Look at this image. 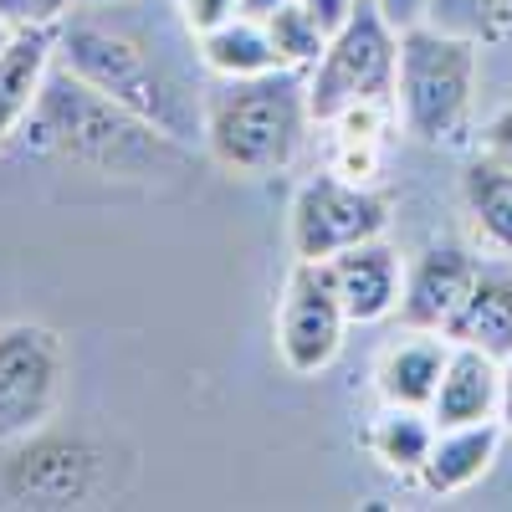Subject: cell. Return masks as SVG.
<instances>
[{
	"label": "cell",
	"mask_w": 512,
	"mask_h": 512,
	"mask_svg": "<svg viewBox=\"0 0 512 512\" xmlns=\"http://www.w3.org/2000/svg\"><path fill=\"white\" fill-rule=\"evenodd\" d=\"M21 139L31 154H57L72 164H93L108 175H149L164 159L180 154V139L159 134L154 123L128 113L123 103L103 98L67 67H52L41 103L31 108Z\"/></svg>",
	"instance_id": "6da1fadb"
},
{
	"label": "cell",
	"mask_w": 512,
	"mask_h": 512,
	"mask_svg": "<svg viewBox=\"0 0 512 512\" xmlns=\"http://www.w3.org/2000/svg\"><path fill=\"white\" fill-rule=\"evenodd\" d=\"M313 128L308 72H262L221 77L200 108V139L231 175H277L297 159Z\"/></svg>",
	"instance_id": "7a4b0ae2"
},
{
	"label": "cell",
	"mask_w": 512,
	"mask_h": 512,
	"mask_svg": "<svg viewBox=\"0 0 512 512\" xmlns=\"http://www.w3.org/2000/svg\"><path fill=\"white\" fill-rule=\"evenodd\" d=\"M57 67L82 77L103 98L123 103L128 113H139L144 123H154L169 139L190 144L200 134L190 93H180V82L149 57V47L134 31H123L118 21H103L93 6L72 11L57 26Z\"/></svg>",
	"instance_id": "3957f363"
},
{
	"label": "cell",
	"mask_w": 512,
	"mask_h": 512,
	"mask_svg": "<svg viewBox=\"0 0 512 512\" xmlns=\"http://www.w3.org/2000/svg\"><path fill=\"white\" fill-rule=\"evenodd\" d=\"M477 41L446 36L436 26L400 31V72H395V113L405 134L420 144H456L472 123L477 93Z\"/></svg>",
	"instance_id": "277c9868"
},
{
	"label": "cell",
	"mask_w": 512,
	"mask_h": 512,
	"mask_svg": "<svg viewBox=\"0 0 512 512\" xmlns=\"http://www.w3.org/2000/svg\"><path fill=\"white\" fill-rule=\"evenodd\" d=\"M395 72H400V31L384 21L374 0H359L344 31H333L323 57L308 67L313 123H333L349 103L364 98H395Z\"/></svg>",
	"instance_id": "5b68a950"
},
{
	"label": "cell",
	"mask_w": 512,
	"mask_h": 512,
	"mask_svg": "<svg viewBox=\"0 0 512 512\" xmlns=\"http://www.w3.org/2000/svg\"><path fill=\"white\" fill-rule=\"evenodd\" d=\"M6 492L21 507H93L113 492V456L88 436H57L41 425L36 436L16 441Z\"/></svg>",
	"instance_id": "8992f818"
},
{
	"label": "cell",
	"mask_w": 512,
	"mask_h": 512,
	"mask_svg": "<svg viewBox=\"0 0 512 512\" xmlns=\"http://www.w3.org/2000/svg\"><path fill=\"white\" fill-rule=\"evenodd\" d=\"M390 226V200L374 185L344 180L338 169L303 180L287 210V246L292 262H328L359 241H374Z\"/></svg>",
	"instance_id": "52a82bcc"
},
{
	"label": "cell",
	"mask_w": 512,
	"mask_h": 512,
	"mask_svg": "<svg viewBox=\"0 0 512 512\" xmlns=\"http://www.w3.org/2000/svg\"><path fill=\"white\" fill-rule=\"evenodd\" d=\"M67 379L62 338L41 323L0 328V446L36 436L52 420Z\"/></svg>",
	"instance_id": "ba28073f"
},
{
	"label": "cell",
	"mask_w": 512,
	"mask_h": 512,
	"mask_svg": "<svg viewBox=\"0 0 512 512\" xmlns=\"http://www.w3.org/2000/svg\"><path fill=\"white\" fill-rule=\"evenodd\" d=\"M349 328L354 323H349L344 303L333 297L323 267L318 262H292V272L282 282V297H277V318H272L282 369L297 374V379L323 374L338 359V349H344Z\"/></svg>",
	"instance_id": "9c48e42d"
},
{
	"label": "cell",
	"mask_w": 512,
	"mask_h": 512,
	"mask_svg": "<svg viewBox=\"0 0 512 512\" xmlns=\"http://www.w3.org/2000/svg\"><path fill=\"white\" fill-rule=\"evenodd\" d=\"M333 297L344 303L349 323L354 328H369V323H384L400 313V292H405V262L400 251L374 236V241H359L349 251L328 256V262H318Z\"/></svg>",
	"instance_id": "30bf717a"
},
{
	"label": "cell",
	"mask_w": 512,
	"mask_h": 512,
	"mask_svg": "<svg viewBox=\"0 0 512 512\" xmlns=\"http://www.w3.org/2000/svg\"><path fill=\"white\" fill-rule=\"evenodd\" d=\"M482 277V256L477 246H425L415 262L405 267V292H400V328H436L446 333V323L456 318V308L466 303L472 282Z\"/></svg>",
	"instance_id": "8fae6325"
},
{
	"label": "cell",
	"mask_w": 512,
	"mask_h": 512,
	"mask_svg": "<svg viewBox=\"0 0 512 512\" xmlns=\"http://www.w3.org/2000/svg\"><path fill=\"white\" fill-rule=\"evenodd\" d=\"M451 354V338L436 328H400L374 359V395L379 405H410L431 410L436 384Z\"/></svg>",
	"instance_id": "7c38bea8"
},
{
	"label": "cell",
	"mask_w": 512,
	"mask_h": 512,
	"mask_svg": "<svg viewBox=\"0 0 512 512\" xmlns=\"http://www.w3.org/2000/svg\"><path fill=\"white\" fill-rule=\"evenodd\" d=\"M52 67H57V26H16L11 47L0 52V149L26 128Z\"/></svg>",
	"instance_id": "4fadbf2b"
},
{
	"label": "cell",
	"mask_w": 512,
	"mask_h": 512,
	"mask_svg": "<svg viewBox=\"0 0 512 512\" xmlns=\"http://www.w3.org/2000/svg\"><path fill=\"white\" fill-rule=\"evenodd\" d=\"M497 410H502V359H492L472 344H451L441 384H436V400H431L436 431H446V425L497 420Z\"/></svg>",
	"instance_id": "5bb4252c"
},
{
	"label": "cell",
	"mask_w": 512,
	"mask_h": 512,
	"mask_svg": "<svg viewBox=\"0 0 512 512\" xmlns=\"http://www.w3.org/2000/svg\"><path fill=\"white\" fill-rule=\"evenodd\" d=\"M502 420H482V425H446V431H436L431 441V456H425L420 466V487L431 497H456L466 487H477L492 461H497V446H502Z\"/></svg>",
	"instance_id": "9a60e30c"
},
{
	"label": "cell",
	"mask_w": 512,
	"mask_h": 512,
	"mask_svg": "<svg viewBox=\"0 0 512 512\" xmlns=\"http://www.w3.org/2000/svg\"><path fill=\"white\" fill-rule=\"evenodd\" d=\"M461 210L472 246L497 262H512V169L477 154L461 175Z\"/></svg>",
	"instance_id": "2e32d148"
},
{
	"label": "cell",
	"mask_w": 512,
	"mask_h": 512,
	"mask_svg": "<svg viewBox=\"0 0 512 512\" xmlns=\"http://www.w3.org/2000/svg\"><path fill=\"white\" fill-rule=\"evenodd\" d=\"M451 344H472L492 359L512 354V277L502 272H482L466 292V303L456 308V318L446 323Z\"/></svg>",
	"instance_id": "e0dca14e"
},
{
	"label": "cell",
	"mask_w": 512,
	"mask_h": 512,
	"mask_svg": "<svg viewBox=\"0 0 512 512\" xmlns=\"http://www.w3.org/2000/svg\"><path fill=\"white\" fill-rule=\"evenodd\" d=\"M431 441H436L431 410H410V405H379V415L369 420V431H364L369 456L400 482L420 477L425 456H431Z\"/></svg>",
	"instance_id": "ac0fdd59"
},
{
	"label": "cell",
	"mask_w": 512,
	"mask_h": 512,
	"mask_svg": "<svg viewBox=\"0 0 512 512\" xmlns=\"http://www.w3.org/2000/svg\"><path fill=\"white\" fill-rule=\"evenodd\" d=\"M200 62L210 77H262V72H282V57L267 36V21L251 16H231L226 26L200 36Z\"/></svg>",
	"instance_id": "d6986e66"
},
{
	"label": "cell",
	"mask_w": 512,
	"mask_h": 512,
	"mask_svg": "<svg viewBox=\"0 0 512 512\" xmlns=\"http://www.w3.org/2000/svg\"><path fill=\"white\" fill-rule=\"evenodd\" d=\"M425 26L492 47L512 26V0H425Z\"/></svg>",
	"instance_id": "ffe728a7"
},
{
	"label": "cell",
	"mask_w": 512,
	"mask_h": 512,
	"mask_svg": "<svg viewBox=\"0 0 512 512\" xmlns=\"http://www.w3.org/2000/svg\"><path fill=\"white\" fill-rule=\"evenodd\" d=\"M267 36H272L282 67H292V72H308V67L323 57V47H328L323 26L308 16L303 0H287V6H277V11L267 16Z\"/></svg>",
	"instance_id": "44dd1931"
},
{
	"label": "cell",
	"mask_w": 512,
	"mask_h": 512,
	"mask_svg": "<svg viewBox=\"0 0 512 512\" xmlns=\"http://www.w3.org/2000/svg\"><path fill=\"white\" fill-rule=\"evenodd\" d=\"M82 6H93V0H0V16L11 26H62Z\"/></svg>",
	"instance_id": "7402d4cb"
},
{
	"label": "cell",
	"mask_w": 512,
	"mask_h": 512,
	"mask_svg": "<svg viewBox=\"0 0 512 512\" xmlns=\"http://www.w3.org/2000/svg\"><path fill=\"white\" fill-rule=\"evenodd\" d=\"M180 16H185V26H190L195 36H205V31L226 26V21L241 16V11H236V0H180Z\"/></svg>",
	"instance_id": "603a6c76"
},
{
	"label": "cell",
	"mask_w": 512,
	"mask_h": 512,
	"mask_svg": "<svg viewBox=\"0 0 512 512\" xmlns=\"http://www.w3.org/2000/svg\"><path fill=\"white\" fill-rule=\"evenodd\" d=\"M482 154L512 169V108H502V113L487 118V128H482Z\"/></svg>",
	"instance_id": "cb8c5ba5"
},
{
	"label": "cell",
	"mask_w": 512,
	"mask_h": 512,
	"mask_svg": "<svg viewBox=\"0 0 512 512\" xmlns=\"http://www.w3.org/2000/svg\"><path fill=\"white\" fill-rule=\"evenodd\" d=\"M303 6H308V16L323 26V36H333V31H344V21L354 16L359 0H303Z\"/></svg>",
	"instance_id": "d4e9b609"
},
{
	"label": "cell",
	"mask_w": 512,
	"mask_h": 512,
	"mask_svg": "<svg viewBox=\"0 0 512 512\" xmlns=\"http://www.w3.org/2000/svg\"><path fill=\"white\" fill-rule=\"evenodd\" d=\"M374 6L384 11V21H390L395 31H410L425 21V0H374Z\"/></svg>",
	"instance_id": "484cf974"
},
{
	"label": "cell",
	"mask_w": 512,
	"mask_h": 512,
	"mask_svg": "<svg viewBox=\"0 0 512 512\" xmlns=\"http://www.w3.org/2000/svg\"><path fill=\"white\" fill-rule=\"evenodd\" d=\"M497 420H502V431L512 436V354L502 359V410H497Z\"/></svg>",
	"instance_id": "4316f807"
},
{
	"label": "cell",
	"mask_w": 512,
	"mask_h": 512,
	"mask_svg": "<svg viewBox=\"0 0 512 512\" xmlns=\"http://www.w3.org/2000/svg\"><path fill=\"white\" fill-rule=\"evenodd\" d=\"M277 6H287V0H236V11H241V16H251V21H267Z\"/></svg>",
	"instance_id": "83f0119b"
},
{
	"label": "cell",
	"mask_w": 512,
	"mask_h": 512,
	"mask_svg": "<svg viewBox=\"0 0 512 512\" xmlns=\"http://www.w3.org/2000/svg\"><path fill=\"white\" fill-rule=\"evenodd\" d=\"M11 36H16V26H11L6 16H0V52H6V47H11Z\"/></svg>",
	"instance_id": "f1b7e54d"
}]
</instances>
